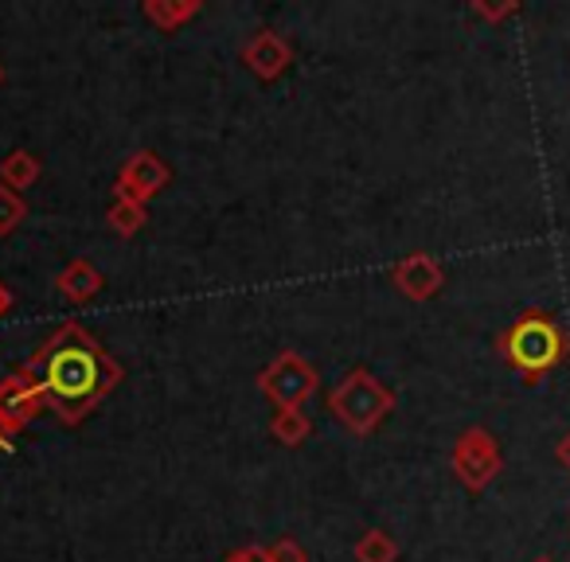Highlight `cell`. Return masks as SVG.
Returning a JSON list of instances; mask_svg holds the SVG:
<instances>
[{
	"instance_id": "cb8c5ba5",
	"label": "cell",
	"mask_w": 570,
	"mask_h": 562,
	"mask_svg": "<svg viewBox=\"0 0 570 562\" xmlns=\"http://www.w3.org/2000/svg\"><path fill=\"white\" fill-rule=\"evenodd\" d=\"M0 79H4V67H0Z\"/></svg>"
},
{
	"instance_id": "7402d4cb",
	"label": "cell",
	"mask_w": 570,
	"mask_h": 562,
	"mask_svg": "<svg viewBox=\"0 0 570 562\" xmlns=\"http://www.w3.org/2000/svg\"><path fill=\"white\" fill-rule=\"evenodd\" d=\"M0 450H9V434L4 430H0Z\"/></svg>"
},
{
	"instance_id": "e0dca14e",
	"label": "cell",
	"mask_w": 570,
	"mask_h": 562,
	"mask_svg": "<svg viewBox=\"0 0 570 562\" xmlns=\"http://www.w3.org/2000/svg\"><path fill=\"white\" fill-rule=\"evenodd\" d=\"M266 559L269 562H309L305 559V551L294 543V539H277V543L266 546Z\"/></svg>"
},
{
	"instance_id": "d6986e66",
	"label": "cell",
	"mask_w": 570,
	"mask_h": 562,
	"mask_svg": "<svg viewBox=\"0 0 570 562\" xmlns=\"http://www.w3.org/2000/svg\"><path fill=\"white\" fill-rule=\"evenodd\" d=\"M223 562H269V559H266V546H238Z\"/></svg>"
},
{
	"instance_id": "ba28073f",
	"label": "cell",
	"mask_w": 570,
	"mask_h": 562,
	"mask_svg": "<svg viewBox=\"0 0 570 562\" xmlns=\"http://www.w3.org/2000/svg\"><path fill=\"white\" fill-rule=\"evenodd\" d=\"M391 277H395V286L403 289L411 302H430V297H438V294H442V286H445V269L422 250L406 254V258L391 269Z\"/></svg>"
},
{
	"instance_id": "5bb4252c",
	"label": "cell",
	"mask_w": 570,
	"mask_h": 562,
	"mask_svg": "<svg viewBox=\"0 0 570 562\" xmlns=\"http://www.w3.org/2000/svg\"><path fill=\"white\" fill-rule=\"evenodd\" d=\"M399 559V543L387 535V531L372 528L360 535L356 543V562H395Z\"/></svg>"
},
{
	"instance_id": "ffe728a7",
	"label": "cell",
	"mask_w": 570,
	"mask_h": 562,
	"mask_svg": "<svg viewBox=\"0 0 570 562\" xmlns=\"http://www.w3.org/2000/svg\"><path fill=\"white\" fill-rule=\"evenodd\" d=\"M554 461H559V465H562V469H567V473H570V430H567V434L559 437V445H554Z\"/></svg>"
},
{
	"instance_id": "2e32d148",
	"label": "cell",
	"mask_w": 570,
	"mask_h": 562,
	"mask_svg": "<svg viewBox=\"0 0 570 562\" xmlns=\"http://www.w3.org/2000/svg\"><path fill=\"white\" fill-rule=\"evenodd\" d=\"M24 196L12 188H0V235H12V230L20 227V219H24Z\"/></svg>"
},
{
	"instance_id": "8fae6325",
	"label": "cell",
	"mask_w": 570,
	"mask_h": 562,
	"mask_svg": "<svg viewBox=\"0 0 570 562\" xmlns=\"http://www.w3.org/2000/svg\"><path fill=\"white\" fill-rule=\"evenodd\" d=\"M36 180H40V157H32V152H24V149L4 157V165H0V188L24 191V188H32Z\"/></svg>"
},
{
	"instance_id": "3957f363",
	"label": "cell",
	"mask_w": 570,
	"mask_h": 562,
	"mask_svg": "<svg viewBox=\"0 0 570 562\" xmlns=\"http://www.w3.org/2000/svg\"><path fill=\"white\" fill-rule=\"evenodd\" d=\"M328 411L356 437H372L383 426V418L395 411V395L367 367H356L328 391Z\"/></svg>"
},
{
	"instance_id": "5b68a950",
	"label": "cell",
	"mask_w": 570,
	"mask_h": 562,
	"mask_svg": "<svg viewBox=\"0 0 570 562\" xmlns=\"http://www.w3.org/2000/svg\"><path fill=\"white\" fill-rule=\"evenodd\" d=\"M317 367L309 359H302L297 352H282L266 372L258 375V387L277 411H297L309 403V395L317 391Z\"/></svg>"
},
{
	"instance_id": "44dd1931",
	"label": "cell",
	"mask_w": 570,
	"mask_h": 562,
	"mask_svg": "<svg viewBox=\"0 0 570 562\" xmlns=\"http://www.w3.org/2000/svg\"><path fill=\"white\" fill-rule=\"evenodd\" d=\"M12 309V294H9V286H4V282H0V317H4V313Z\"/></svg>"
},
{
	"instance_id": "6da1fadb",
	"label": "cell",
	"mask_w": 570,
	"mask_h": 562,
	"mask_svg": "<svg viewBox=\"0 0 570 562\" xmlns=\"http://www.w3.org/2000/svg\"><path fill=\"white\" fill-rule=\"evenodd\" d=\"M28 383L40 391L43 406L56 414L63 426L82 422L114 387L121 383V367L102 352V344L82 325H63L24 367Z\"/></svg>"
},
{
	"instance_id": "4fadbf2b",
	"label": "cell",
	"mask_w": 570,
	"mask_h": 562,
	"mask_svg": "<svg viewBox=\"0 0 570 562\" xmlns=\"http://www.w3.org/2000/svg\"><path fill=\"white\" fill-rule=\"evenodd\" d=\"M141 12L153 20V24L160 28V32H176V24H184V20H191L199 12V4L191 0V4H168V0H145Z\"/></svg>"
},
{
	"instance_id": "7a4b0ae2",
	"label": "cell",
	"mask_w": 570,
	"mask_h": 562,
	"mask_svg": "<svg viewBox=\"0 0 570 562\" xmlns=\"http://www.w3.org/2000/svg\"><path fill=\"white\" fill-rule=\"evenodd\" d=\"M497 348H500V356H504V364L512 367L523 383H539L559 364H567L570 336L551 313L528 309L500 333Z\"/></svg>"
},
{
	"instance_id": "52a82bcc",
	"label": "cell",
	"mask_w": 570,
	"mask_h": 562,
	"mask_svg": "<svg viewBox=\"0 0 570 562\" xmlns=\"http://www.w3.org/2000/svg\"><path fill=\"white\" fill-rule=\"evenodd\" d=\"M40 411H48L43 398H40V391H36L20 372L0 383V430H4L9 437L20 434V430H24Z\"/></svg>"
},
{
	"instance_id": "277c9868",
	"label": "cell",
	"mask_w": 570,
	"mask_h": 562,
	"mask_svg": "<svg viewBox=\"0 0 570 562\" xmlns=\"http://www.w3.org/2000/svg\"><path fill=\"white\" fill-rule=\"evenodd\" d=\"M450 465H453L458 481L465 484L469 492H484L492 481H497L504 457H500V445H497V437H492L489 430L469 426V430H461V437L453 442Z\"/></svg>"
},
{
	"instance_id": "9a60e30c",
	"label": "cell",
	"mask_w": 570,
	"mask_h": 562,
	"mask_svg": "<svg viewBox=\"0 0 570 562\" xmlns=\"http://www.w3.org/2000/svg\"><path fill=\"white\" fill-rule=\"evenodd\" d=\"M110 227L118 235H137L145 227V204H134V199H114L110 207Z\"/></svg>"
},
{
	"instance_id": "30bf717a",
	"label": "cell",
	"mask_w": 570,
	"mask_h": 562,
	"mask_svg": "<svg viewBox=\"0 0 570 562\" xmlns=\"http://www.w3.org/2000/svg\"><path fill=\"white\" fill-rule=\"evenodd\" d=\"M56 286H59V294H63L67 302L82 305V302H90V297H95L98 289H102V274H98L95 262L75 258L71 266H67L63 274L56 277Z\"/></svg>"
},
{
	"instance_id": "ac0fdd59",
	"label": "cell",
	"mask_w": 570,
	"mask_h": 562,
	"mask_svg": "<svg viewBox=\"0 0 570 562\" xmlns=\"http://www.w3.org/2000/svg\"><path fill=\"white\" fill-rule=\"evenodd\" d=\"M473 12H476V17H484V20H504V17H515V12H520V4H515V0H508V4H484V0H476Z\"/></svg>"
},
{
	"instance_id": "8992f818",
	"label": "cell",
	"mask_w": 570,
	"mask_h": 562,
	"mask_svg": "<svg viewBox=\"0 0 570 562\" xmlns=\"http://www.w3.org/2000/svg\"><path fill=\"white\" fill-rule=\"evenodd\" d=\"M168 180H173V168H168L157 152H134L118 172V199L145 204V199H153L157 191H165Z\"/></svg>"
},
{
	"instance_id": "9c48e42d",
	"label": "cell",
	"mask_w": 570,
	"mask_h": 562,
	"mask_svg": "<svg viewBox=\"0 0 570 562\" xmlns=\"http://www.w3.org/2000/svg\"><path fill=\"white\" fill-rule=\"evenodd\" d=\"M243 59H246V67H250L258 79H277V75L285 71V67L294 63V51H289V43L282 40V36H274V32H258L250 43L243 48Z\"/></svg>"
},
{
	"instance_id": "7c38bea8",
	"label": "cell",
	"mask_w": 570,
	"mask_h": 562,
	"mask_svg": "<svg viewBox=\"0 0 570 562\" xmlns=\"http://www.w3.org/2000/svg\"><path fill=\"white\" fill-rule=\"evenodd\" d=\"M269 434L282 445H302L305 437L313 434V418L297 406V411H277L274 422H269Z\"/></svg>"
},
{
	"instance_id": "603a6c76",
	"label": "cell",
	"mask_w": 570,
	"mask_h": 562,
	"mask_svg": "<svg viewBox=\"0 0 570 562\" xmlns=\"http://www.w3.org/2000/svg\"><path fill=\"white\" fill-rule=\"evenodd\" d=\"M531 562H554V559H547V554H543V559H531Z\"/></svg>"
}]
</instances>
